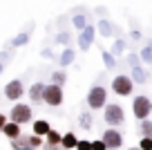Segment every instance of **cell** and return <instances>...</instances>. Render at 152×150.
I'll return each instance as SVG.
<instances>
[{
    "label": "cell",
    "instance_id": "6da1fadb",
    "mask_svg": "<svg viewBox=\"0 0 152 150\" xmlns=\"http://www.w3.org/2000/svg\"><path fill=\"white\" fill-rule=\"evenodd\" d=\"M85 105L90 112H103V108L107 105V88L101 83H94L85 94Z\"/></svg>",
    "mask_w": 152,
    "mask_h": 150
},
{
    "label": "cell",
    "instance_id": "7a4b0ae2",
    "mask_svg": "<svg viewBox=\"0 0 152 150\" xmlns=\"http://www.w3.org/2000/svg\"><path fill=\"white\" fill-rule=\"evenodd\" d=\"M103 121H105V126H107V128H121L125 123V110H123V105L116 103V101H112V103L107 101V105L103 108Z\"/></svg>",
    "mask_w": 152,
    "mask_h": 150
},
{
    "label": "cell",
    "instance_id": "3957f363",
    "mask_svg": "<svg viewBox=\"0 0 152 150\" xmlns=\"http://www.w3.org/2000/svg\"><path fill=\"white\" fill-rule=\"evenodd\" d=\"M7 117H9V121L18 123V126H27V123L34 121V108H31V103H23V101H18V103L11 105V110H9Z\"/></svg>",
    "mask_w": 152,
    "mask_h": 150
},
{
    "label": "cell",
    "instance_id": "277c9868",
    "mask_svg": "<svg viewBox=\"0 0 152 150\" xmlns=\"http://www.w3.org/2000/svg\"><path fill=\"white\" fill-rule=\"evenodd\" d=\"M152 114V99L148 94H137L132 99V117L137 121H143V119H150Z\"/></svg>",
    "mask_w": 152,
    "mask_h": 150
},
{
    "label": "cell",
    "instance_id": "5b68a950",
    "mask_svg": "<svg viewBox=\"0 0 152 150\" xmlns=\"http://www.w3.org/2000/svg\"><path fill=\"white\" fill-rule=\"evenodd\" d=\"M134 92V81L130 79V74H116L112 79V94L125 99V96H132Z\"/></svg>",
    "mask_w": 152,
    "mask_h": 150
},
{
    "label": "cell",
    "instance_id": "8992f818",
    "mask_svg": "<svg viewBox=\"0 0 152 150\" xmlns=\"http://www.w3.org/2000/svg\"><path fill=\"white\" fill-rule=\"evenodd\" d=\"M63 101H65V92H63L61 85H54V83H47L43 90V103L49 105V108H61Z\"/></svg>",
    "mask_w": 152,
    "mask_h": 150
},
{
    "label": "cell",
    "instance_id": "52a82bcc",
    "mask_svg": "<svg viewBox=\"0 0 152 150\" xmlns=\"http://www.w3.org/2000/svg\"><path fill=\"white\" fill-rule=\"evenodd\" d=\"M25 94H27V88H25L23 79H11L9 83L5 85V99H7V101H11V103L23 101Z\"/></svg>",
    "mask_w": 152,
    "mask_h": 150
},
{
    "label": "cell",
    "instance_id": "ba28073f",
    "mask_svg": "<svg viewBox=\"0 0 152 150\" xmlns=\"http://www.w3.org/2000/svg\"><path fill=\"white\" fill-rule=\"evenodd\" d=\"M94 38H96V25H87L83 32L76 34V45H78V49L81 52H90L92 45H94Z\"/></svg>",
    "mask_w": 152,
    "mask_h": 150
},
{
    "label": "cell",
    "instance_id": "9c48e42d",
    "mask_svg": "<svg viewBox=\"0 0 152 150\" xmlns=\"http://www.w3.org/2000/svg\"><path fill=\"white\" fill-rule=\"evenodd\" d=\"M101 139L107 146V150H121L123 148V132H121L119 128H105Z\"/></svg>",
    "mask_w": 152,
    "mask_h": 150
},
{
    "label": "cell",
    "instance_id": "30bf717a",
    "mask_svg": "<svg viewBox=\"0 0 152 150\" xmlns=\"http://www.w3.org/2000/svg\"><path fill=\"white\" fill-rule=\"evenodd\" d=\"M45 85H47V83L36 81V83H31V88L27 90V96H29V103H31V105H40V103H43V90H45Z\"/></svg>",
    "mask_w": 152,
    "mask_h": 150
},
{
    "label": "cell",
    "instance_id": "8fae6325",
    "mask_svg": "<svg viewBox=\"0 0 152 150\" xmlns=\"http://www.w3.org/2000/svg\"><path fill=\"white\" fill-rule=\"evenodd\" d=\"M74 61H76V49H74V47H63V52L56 56V63H58V67H61V70L69 67Z\"/></svg>",
    "mask_w": 152,
    "mask_h": 150
},
{
    "label": "cell",
    "instance_id": "7c38bea8",
    "mask_svg": "<svg viewBox=\"0 0 152 150\" xmlns=\"http://www.w3.org/2000/svg\"><path fill=\"white\" fill-rule=\"evenodd\" d=\"M130 79L134 81V85H145L148 81H150V72H148L143 65L130 67Z\"/></svg>",
    "mask_w": 152,
    "mask_h": 150
},
{
    "label": "cell",
    "instance_id": "4fadbf2b",
    "mask_svg": "<svg viewBox=\"0 0 152 150\" xmlns=\"http://www.w3.org/2000/svg\"><path fill=\"white\" fill-rule=\"evenodd\" d=\"M96 34L103 38H112L114 34V23L110 18H99V23H96Z\"/></svg>",
    "mask_w": 152,
    "mask_h": 150
},
{
    "label": "cell",
    "instance_id": "5bb4252c",
    "mask_svg": "<svg viewBox=\"0 0 152 150\" xmlns=\"http://www.w3.org/2000/svg\"><path fill=\"white\" fill-rule=\"evenodd\" d=\"M49 130H52V126H49L47 119H34L31 121V135H38V137L45 139V135H47Z\"/></svg>",
    "mask_w": 152,
    "mask_h": 150
},
{
    "label": "cell",
    "instance_id": "9a60e30c",
    "mask_svg": "<svg viewBox=\"0 0 152 150\" xmlns=\"http://www.w3.org/2000/svg\"><path fill=\"white\" fill-rule=\"evenodd\" d=\"M90 25V18H87V14L85 11H76L74 16H72V27L76 29V34L78 32H83V29Z\"/></svg>",
    "mask_w": 152,
    "mask_h": 150
},
{
    "label": "cell",
    "instance_id": "2e32d148",
    "mask_svg": "<svg viewBox=\"0 0 152 150\" xmlns=\"http://www.w3.org/2000/svg\"><path fill=\"white\" fill-rule=\"evenodd\" d=\"M29 38H31V32H18L14 38L9 40V47L11 49H18V47H25V45H29Z\"/></svg>",
    "mask_w": 152,
    "mask_h": 150
},
{
    "label": "cell",
    "instance_id": "e0dca14e",
    "mask_svg": "<svg viewBox=\"0 0 152 150\" xmlns=\"http://www.w3.org/2000/svg\"><path fill=\"white\" fill-rule=\"evenodd\" d=\"M2 135L9 141H14V139H18V137L23 135V126H18V123H14V121H7V126L2 128Z\"/></svg>",
    "mask_w": 152,
    "mask_h": 150
},
{
    "label": "cell",
    "instance_id": "ac0fdd59",
    "mask_svg": "<svg viewBox=\"0 0 152 150\" xmlns=\"http://www.w3.org/2000/svg\"><path fill=\"white\" fill-rule=\"evenodd\" d=\"M76 143H78V137H76V132H63V139H61V148L63 150H74Z\"/></svg>",
    "mask_w": 152,
    "mask_h": 150
},
{
    "label": "cell",
    "instance_id": "d6986e66",
    "mask_svg": "<svg viewBox=\"0 0 152 150\" xmlns=\"http://www.w3.org/2000/svg\"><path fill=\"white\" fill-rule=\"evenodd\" d=\"M9 146H11V150H36V148H31V143H29V135H20L18 139L9 141Z\"/></svg>",
    "mask_w": 152,
    "mask_h": 150
},
{
    "label": "cell",
    "instance_id": "ffe728a7",
    "mask_svg": "<svg viewBox=\"0 0 152 150\" xmlns=\"http://www.w3.org/2000/svg\"><path fill=\"white\" fill-rule=\"evenodd\" d=\"M78 126H81L83 130H92V126H94V112L83 110V112L78 114Z\"/></svg>",
    "mask_w": 152,
    "mask_h": 150
},
{
    "label": "cell",
    "instance_id": "44dd1931",
    "mask_svg": "<svg viewBox=\"0 0 152 150\" xmlns=\"http://www.w3.org/2000/svg\"><path fill=\"white\" fill-rule=\"evenodd\" d=\"M72 38H74V34H72L69 29H63V32H58L56 36H54V43H56V45H63V47H72Z\"/></svg>",
    "mask_w": 152,
    "mask_h": 150
},
{
    "label": "cell",
    "instance_id": "7402d4cb",
    "mask_svg": "<svg viewBox=\"0 0 152 150\" xmlns=\"http://www.w3.org/2000/svg\"><path fill=\"white\" fill-rule=\"evenodd\" d=\"M139 56H141V63H145L148 67H152V38H150V40H148L145 45L141 47Z\"/></svg>",
    "mask_w": 152,
    "mask_h": 150
},
{
    "label": "cell",
    "instance_id": "603a6c76",
    "mask_svg": "<svg viewBox=\"0 0 152 150\" xmlns=\"http://www.w3.org/2000/svg\"><path fill=\"white\" fill-rule=\"evenodd\" d=\"M101 63H103L105 70H114V67H116V56H114L110 49H103V52H101Z\"/></svg>",
    "mask_w": 152,
    "mask_h": 150
},
{
    "label": "cell",
    "instance_id": "cb8c5ba5",
    "mask_svg": "<svg viewBox=\"0 0 152 150\" xmlns=\"http://www.w3.org/2000/svg\"><path fill=\"white\" fill-rule=\"evenodd\" d=\"M125 49H128V43H125L123 38H114V40H112L110 52H112L114 56H121V54H125Z\"/></svg>",
    "mask_w": 152,
    "mask_h": 150
},
{
    "label": "cell",
    "instance_id": "d4e9b609",
    "mask_svg": "<svg viewBox=\"0 0 152 150\" xmlns=\"http://www.w3.org/2000/svg\"><path fill=\"white\" fill-rule=\"evenodd\" d=\"M139 137H150L152 139V119L139 121Z\"/></svg>",
    "mask_w": 152,
    "mask_h": 150
},
{
    "label": "cell",
    "instance_id": "484cf974",
    "mask_svg": "<svg viewBox=\"0 0 152 150\" xmlns=\"http://www.w3.org/2000/svg\"><path fill=\"white\" fill-rule=\"evenodd\" d=\"M49 81H52L54 85H65L67 83V72L65 70H56V72H52V76H49Z\"/></svg>",
    "mask_w": 152,
    "mask_h": 150
},
{
    "label": "cell",
    "instance_id": "4316f807",
    "mask_svg": "<svg viewBox=\"0 0 152 150\" xmlns=\"http://www.w3.org/2000/svg\"><path fill=\"white\" fill-rule=\"evenodd\" d=\"M61 139H63V132L54 130V128L45 135V143H52V146H61Z\"/></svg>",
    "mask_w": 152,
    "mask_h": 150
},
{
    "label": "cell",
    "instance_id": "83f0119b",
    "mask_svg": "<svg viewBox=\"0 0 152 150\" xmlns=\"http://www.w3.org/2000/svg\"><path fill=\"white\" fill-rule=\"evenodd\" d=\"M128 65H130V67L143 65V63H141V56H139V52H130V54H128Z\"/></svg>",
    "mask_w": 152,
    "mask_h": 150
},
{
    "label": "cell",
    "instance_id": "f1b7e54d",
    "mask_svg": "<svg viewBox=\"0 0 152 150\" xmlns=\"http://www.w3.org/2000/svg\"><path fill=\"white\" fill-rule=\"evenodd\" d=\"M29 143H31V148L40 150L43 143H45V139H43V137H38V135H29Z\"/></svg>",
    "mask_w": 152,
    "mask_h": 150
},
{
    "label": "cell",
    "instance_id": "f546056e",
    "mask_svg": "<svg viewBox=\"0 0 152 150\" xmlns=\"http://www.w3.org/2000/svg\"><path fill=\"white\" fill-rule=\"evenodd\" d=\"M139 150H152V139L150 137H139Z\"/></svg>",
    "mask_w": 152,
    "mask_h": 150
},
{
    "label": "cell",
    "instance_id": "4dcf8cb0",
    "mask_svg": "<svg viewBox=\"0 0 152 150\" xmlns=\"http://www.w3.org/2000/svg\"><path fill=\"white\" fill-rule=\"evenodd\" d=\"M74 150H92V139H78Z\"/></svg>",
    "mask_w": 152,
    "mask_h": 150
},
{
    "label": "cell",
    "instance_id": "1f68e13d",
    "mask_svg": "<svg viewBox=\"0 0 152 150\" xmlns=\"http://www.w3.org/2000/svg\"><path fill=\"white\" fill-rule=\"evenodd\" d=\"M92 150H107V146L103 143V139H92Z\"/></svg>",
    "mask_w": 152,
    "mask_h": 150
},
{
    "label": "cell",
    "instance_id": "d6a6232c",
    "mask_svg": "<svg viewBox=\"0 0 152 150\" xmlns=\"http://www.w3.org/2000/svg\"><path fill=\"white\" fill-rule=\"evenodd\" d=\"M40 56H43V58H54V61H56V56H54V49H52V47H45L43 52H40Z\"/></svg>",
    "mask_w": 152,
    "mask_h": 150
},
{
    "label": "cell",
    "instance_id": "836d02e7",
    "mask_svg": "<svg viewBox=\"0 0 152 150\" xmlns=\"http://www.w3.org/2000/svg\"><path fill=\"white\" fill-rule=\"evenodd\" d=\"M130 38H132V40H141V38H143V34L139 32V29H132V32H130Z\"/></svg>",
    "mask_w": 152,
    "mask_h": 150
},
{
    "label": "cell",
    "instance_id": "e575fe53",
    "mask_svg": "<svg viewBox=\"0 0 152 150\" xmlns=\"http://www.w3.org/2000/svg\"><path fill=\"white\" fill-rule=\"evenodd\" d=\"M7 121H9V117H5V114L0 112V135H2V128L7 126Z\"/></svg>",
    "mask_w": 152,
    "mask_h": 150
},
{
    "label": "cell",
    "instance_id": "d590c367",
    "mask_svg": "<svg viewBox=\"0 0 152 150\" xmlns=\"http://www.w3.org/2000/svg\"><path fill=\"white\" fill-rule=\"evenodd\" d=\"M40 150H63V148H61V146H52V143H43Z\"/></svg>",
    "mask_w": 152,
    "mask_h": 150
},
{
    "label": "cell",
    "instance_id": "8d00e7d4",
    "mask_svg": "<svg viewBox=\"0 0 152 150\" xmlns=\"http://www.w3.org/2000/svg\"><path fill=\"white\" fill-rule=\"evenodd\" d=\"M105 11H107V9H105V7H96V14H99L101 18H105Z\"/></svg>",
    "mask_w": 152,
    "mask_h": 150
},
{
    "label": "cell",
    "instance_id": "74e56055",
    "mask_svg": "<svg viewBox=\"0 0 152 150\" xmlns=\"http://www.w3.org/2000/svg\"><path fill=\"white\" fill-rule=\"evenodd\" d=\"M7 58H9V54H5V52H0V61L5 63V61H7Z\"/></svg>",
    "mask_w": 152,
    "mask_h": 150
},
{
    "label": "cell",
    "instance_id": "f35d334b",
    "mask_svg": "<svg viewBox=\"0 0 152 150\" xmlns=\"http://www.w3.org/2000/svg\"><path fill=\"white\" fill-rule=\"evenodd\" d=\"M2 72H5V63L0 61V76H2Z\"/></svg>",
    "mask_w": 152,
    "mask_h": 150
},
{
    "label": "cell",
    "instance_id": "ab89813d",
    "mask_svg": "<svg viewBox=\"0 0 152 150\" xmlns=\"http://www.w3.org/2000/svg\"><path fill=\"white\" fill-rule=\"evenodd\" d=\"M128 150H139V146H130V148Z\"/></svg>",
    "mask_w": 152,
    "mask_h": 150
},
{
    "label": "cell",
    "instance_id": "60d3db41",
    "mask_svg": "<svg viewBox=\"0 0 152 150\" xmlns=\"http://www.w3.org/2000/svg\"><path fill=\"white\" fill-rule=\"evenodd\" d=\"M150 99H152V96H150Z\"/></svg>",
    "mask_w": 152,
    "mask_h": 150
}]
</instances>
